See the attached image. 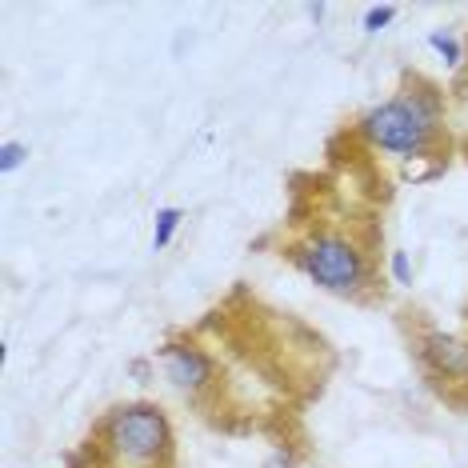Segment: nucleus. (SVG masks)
Instances as JSON below:
<instances>
[{
  "instance_id": "0eeeda50",
  "label": "nucleus",
  "mask_w": 468,
  "mask_h": 468,
  "mask_svg": "<svg viewBox=\"0 0 468 468\" xmlns=\"http://www.w3.org/2000/svg\"><path fill=\"white\" fill-rule=\"evenodd\" d=\"M429 48H432V52H441L444 65H461V40H456L452 33H444V28L429 33Z\"/></svg>"
},
{
  "instance_id": "6e6552de",
  "label": "nucleus",
  "mask_w": 468,
  "mask_h": 468,
  "mask_svg": "<svg viewBox=\"0 0 468 468\" xmlns=\"http://www.w3.org/2000/svg\"><path fill=\"white\" fill-rule=\"evenodd\" d=\"M25 161H28V144H20V141L0 144V173H16Z\"/></svg>"
},
{
  "instance_id": "20e7f679",
  "label": "nucleus",
  "mask_w": 468,
  "mask_h": 468,
  "mask_svg": "<svg viewBox=\"0 0 468 468\" xmlns=\"http://www.w3.org/2000/svg\"><path fill=\"white\" fill-rule=\"evenodd\" d=\"M161 360H165L168 380H173L176 388H200V385H208V377H212V360L193 345H168V348H161Z\"/></svg>"
},
{
  "instance_id": "7ed1b4c3",
  "label": "nucleus",
  "mask_w": 468,
  "mask_h": 468,
  "mask_svg": "<svg viewBox=\"0 0 468 468\" xmlns=\"http://www.w3.org/2000/svg\"><path fill=\"white\" fill-rule=\"evenodd\" d=\"M109 441L129 461H156L168 444V420L153 404H124L109 417Z\"/></svg>"
},
{
  "instance_id": "1a4fd4ad",
  "label": "nucleus",
  "mask_w": 468,
  "mask_h": 468,
  "mask_svg": "<svg viewBox=\"0 0 468 468\" xmlns=\"http://www.w3.org/2000/svg\"><path fill=\"white\" fill-rule=\"evenodd\" d=\"M392 16H397V5H377L365 13V33H380L385 25H392Z\"/></svg>"
},
{
  "instance_id": "9d476101",
  "label": "nucleus",
  "mask_w": 468,
  "mask_h": 468,
  "mask_svg": "<svg viewBox=\"0 0 468 468\" xmlns=\"http://www.w3.org/2000/svg\"><path fill=\"white\" fill-rule=\"evenodd\" d=\"M392 281H397V284H412V264H409V252H392Z\"/></svg>"
},
{
  "instance_id": "9b49d317",
  "label": "nucleus",
  "mask_w": 468,
  "mask_h": 468,
  "mask_svg": "<svg viewBox=\"0 0 468 468\" xmlns=\"http://www.w3.org/2000/svg\"><path fill=\"white\" fill-rule=\"evenodd\" d=\"M264 468H296V464H292V461H289V456H284V452H272L269 461H264Z\"/></svg>"
},
{
  "instance_id": "f03ea898",
  "label": "nucleus",
  "mask_w": 468,
  "mask_h": 468,
  "mask_svg": "<svg viewBox=\"0 0 468 468\" xmlns=\"http://www.w3.org/2000/svg\"><path fill=\"white\" fill-rule=\"evenodd\" d=\"M296 264L308 272V281L328 292H356L365 284V257L345 237H316L296 252Z\"/></svg>"
},
{
  "instance_id": "39448f33",
  "label": "nucleus",
  "mask_w": 468,
  "mask_h": 468,
  "mask_svg": "<svg viewBox=\"0 0 468 468\" xmlns=\"http://www.w3.org/2000/svg\"><path fill=\"white\" fill-rule=\"evenodd\" d=\"M424 360L444 377H468V345L456 336L429 333L424 336Z\"/></svg>"
},
{
  "instance_id": "f257e3e1",
  "label": "nucleus",
  "mask_w": 468,
  "mask_h": 468,
  "mask_svg": "<svg viewBox=\"0 0 468 468\" xmlns=\"http://www.w3.org/2000/svg\"><path fill=\"white\" fill-rule=\"evenodd\" d=\"M432 129H436V101L424 97V92L385 101L372 112H365V121H360V133L372 144L400 156H420L432 141Z\"/></svg>"
},
{
  "instance_id": "423d86ee",
  "label": "nucleus",
  "mask_w": 468,
  "mask_h": 468,
  "mask_svg": "<svg viewBox=\"0 0 468 468\" xmlns=\"http://www.w3.org/2000/svg\"><path fill=\"white\" fill-rule=\"evenodd\" d=\"M180 217H185V212H180V208H156V229H153V252H165L168 244H173L176 229H180Z\"/></svg>"
}]
</instances>
